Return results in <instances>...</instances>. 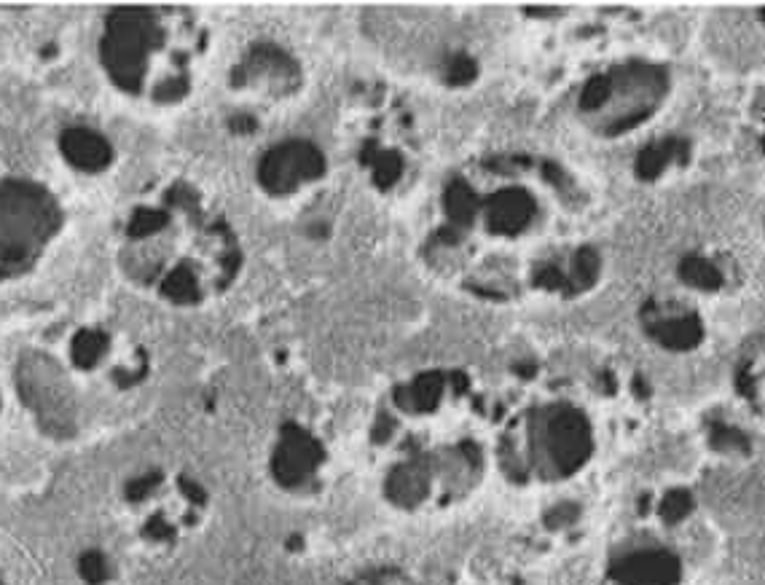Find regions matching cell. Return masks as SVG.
Returning <instances> with one entry per match:
<instances>
[{"label": "cell", "mask_w": 765, "mask_h": 585, "mask_svg": "<svg viewBox=\"0 0 765 585\" xmlns=\"http://www.w3.org/2000/svg\"><path fill=\"white\" fill-rule=\"evenodd\" d=\"M124 277L175 306L221 296L239 269V242L213 199L188 180H162L132 199L116 231Z\"/></svg>", "instance_id": "obj_1"}, {"label": "cell", "mask_w": 765, "mask_h": 585, "mask_svg": "<svg viewBox=\"0 0 765 585\" xmlns=\"http://www.w3.org/2000/svg\"><path fill=\"white\" fill-rule=\"evenodd\" d=\"M148 349L113 320H60L27 341L11 392L38 433L73 441L102 400L124 398L148 382Z\"/></svg>", "instance_id": "obj_2"}, {"label": "cell", "mask_w": 765, "mask_h": 585, "mask_svg": "<svg viewBox=\"0 0 765 585\" xmlns=\"http://www.w3.org/2000/svg\"><path fill=\"white\" fill-rule=\"evenodd\" d=\"M97 57L124 97L172 108L191 97L210 57V30L180 6H124L102 22Z\"/></svg>", "instance_id": "obj_3"}, {"label": "cell", "mask_w": 765, "mask_h": 585, "mask_svg": "<svg viewBox=\"0 0 765 585\" xmlns=\"http://www.w3.org/2000/svg\"><path fill=\"white\" fill-rule=\"evenodd\" d=\"M62 226L65 210L43 183L0 175V282L30 277L60 239Z\"/></svg>", "instance_id": "obj_4"}, {"label": "cell", "mask_w": 765, "mask_h": 585, "mask_svg": "<svg viewBox=\"0 0 765 585\" xmlns=\"http://www.w3.org/2000/svg\"><path fill=\"white\" fill-rule=\"evenodd\" d=\"M204 492L186 478L162 470L137 475L124 489V508L137 537L156 548L183 540L204 513Z\"/></svg>", "instance_id": "obj_5"}, {"label": "cell", "mask_w": 765, "mask_h": 585, "mask_svg": "<svg viewBox=\"0 0 765 585\" xmlns=\"http://www.w3.org/2000/svg\"><path fill=\"white\" fill-rule=\"evenodd\" d=\"M532 449L540 470L553 475L575 473L591 454V424L578 408L553 406L535 422Z\"/></svg>", "instance_id": "obj_6"}, {"label": "cell", "mask_w": 765, "mask_h": 585, "mask_svg": "<svg viewBox=\"0 0 765 585\" xmlns=\"http://www.w3.org/2000/svg\"><path fill=\"white\" fill-rule=\"evenodd\" d=\"M615 577L623 585H674L680 580V561L672 553L645 551L623 559L615 567Z\"/></svg>", "instance_id": "obj_7"}, {"label": "cell", "mask_w": 765, "mask_h": 585, "mask_svg": "<svg viewBox=\"0 0 765 585\" xmlns=\"http://www.w3.org/2000/svg\"><path fill=\"white\" fill-rule=\"evenodd\" d=\"M62 153H65V159H68L73 167H81V170H94V167H100L105 162V140L100 135H94L89 129L76 127L68 129L65 135H62L60 143Z\"/></svg>", "instance_id": "obj_8"}, {"label": "cell", "mask_w": 765, "mask_h": 585, "mask_svg": "<svg viewBox=\"0 0 765 585\" xmlns=\"http://www.w3.org/2000/svg\"><path fill=\"white\" fill-rule=\"evenodd\" d=\"M653 336L661 341L663 347L690 349V347H696L698 341H701L704 328H701V320H698L696 314H688V317L663 320V323L653 325Z\"/></svg>", "instance_id": "obj_9"}, {"label": "cell", "mask_w": 765, "mask_h": 585, "mask_svg": "<svg viewBox=\"0 0 765 585\" xmlns=\"http://www.w3.org/2000/svg\"><path fill=\"white\" fill-rule=\"evenodd\" d=\"M680 277L685 285L698 290H717L723 285V274L712 261H706L701 255H688L680 263Z\"/></svg>", "instance_id": "obj_10"}, {"label": "cell", "mask_w": 765, "mask_h": 585, "mask_svg": "<svg viewBox=\"0 0 765 585\" xmlns=\"http://www.w3.org/2000/svg\"><path fill=\"white\" fill-rule=\"evenodd\" d=\"M712 443L720 451H747L749 441L739 430H731V427H725V424H717L712 433Z\"/></svg>", "instance_id": "obj_11"}, {"label": "cell", "mask_w": 765, "mask_h": 585, "mask_svg": "<svg viewBox=\"0 0 765 585\" xmlns=\"http://www.w3.org/2000/svg\"><path fill=\"white\" fill-rule=\"evenodd\" d=\"M690 508H693V500H690L688 492H672L663 500L661 513L666 521H680V518L688 516Z\"/></svg>", "instance_id": "obj_12"}, {"label": "cell", "mask_w": 765, "mask_h": 585, "mask_svg": "<svg viewBox=\"0 0 765 585\" xmlns=\"http://www.w3.org/2000/svg\"><path fill=\"white\" fill-rule=\"evenodd\" d=\"M736 390H739V395H744V398L755 400V376L749 371V365H741L739 368V374H736Z\"/></svg>", "instance_id": "obj_13"}, {"label": "cell", "mask_w": 765, "mask_h": 585, "mask_svg": "<svg viewBox=\"0 0 765 585\" xmlns=\"http://www.w3.org/2000/svg\"><path fill=\"white\" fill-rule=\"evenodd\" d=\"M6 408H9V392L0 387V422H3V416H6Z\"/></svg>", "instance_id": "obj_14"}, {"label": "cell", "mask_w": 765, "mask_h": 585, "mask_svg": "<svg viewBox=\"0 0 765 585\" xmlns=\"http://www.w3.org/2000/svg\"><path fill=\"white\" fill-rule=\"evenodd\" d=\"M0 585H9V583H6V577H3V575H0Z\"/></svg>", "instance_id": "obj_15"}, {"label": "cell", "mask_w": 765, "mask_h": 585, "mask_svg": "<svg viewBox=\"0 0 765 585\" xmlns=\"http://www.w3.org/2000/svg\"><path fill=\"white\" fill-rule=\"evenodd\" d=\"M760 19H763V22H765V9H760Z\"/></svg>", "instance_id": "obj_16"}, {"label": "cell", "mask_w": 765, "mask_h": 585, "mask_svg": "<svg viewBox=\"0 0 765 585\" xmlns=\"http://www.w3.org/2000/svg\"><path fill=\"white\" fill-rule=\"evenodd\" d=\"M763 151H765V137H763Z\"/></svg>", "instance_id": "obj_17"}]
</instances>
